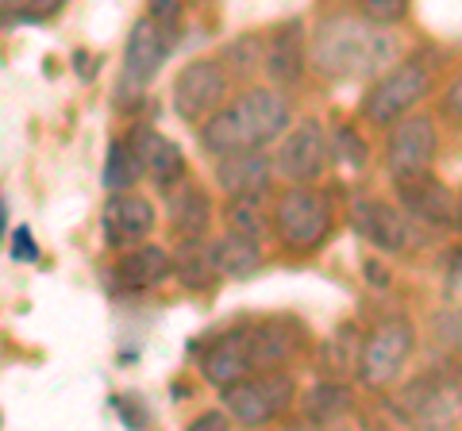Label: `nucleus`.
Instances as JSON below:
<instances>
[{
    "label": "nucleus",
    "instance_id": "b1692460",
    "mask_svg": "<svg viewBox=\"0 0 462 431\" xmlns=\"http://www.w3.org/2000/svg\"><path fill=\"white\" fill-rule=\"evenodd\" d=\"M212 251H216V270H220V281L227 278H251L263 270V247L243 235H224V239H212Z\"/></svg>",
    "mask_w": 462,
    "mask_h": 431
},
{
    "label": "nucleus",
    "instance_id": "6e6552de",
    "mask_svg": "<svg viewBox=\"0 0 462 431\" xmlns=\"http://www.w3.org/2000/svg\"><path fill=\"white\" fill-rule=\"evenodd\" d=\"M231 74L220 59H193L178 69L170 85V105L185 124H205L216 108L231 96Z\"/></svg>",
    "mask_w": 462,
    "mask_h": 431
},
{
    "label": "nucleus",
    "instance_id": "c85d7f7f",
    "mask_svg": "<svg viewBox=\"0 0 462 431\" xmlns=\"http://www.w3.org/2000/svg\"><path fill=\"white\" fill-rule=\"evenodd\" d=\"M358 5V16L370 20V23H382V27H393L409 16V5L412 0H355Z\"/></svg>",
    "mask_w": 462,
    "mask_h": 431
},
{
    "label": "nucleus",
    "instance_id": "4c0bfd02",
    "mask_svg": "<svg viewBox=\"0 0 462 431\" xmlns=\"http://www.w3.org/2000/svg\"><path fill=\"white\" fill-rule=\"evenodd\" d=\"M0 235H5V200H0Z\"/></svg>",
    "mask_w": 462,
    "mask_h": 431
},
{
    "label": "nucleus",
    "instance_id": "aec40b11",
    "mask_svg": "<svg viewBox=\"0 0 462 431\" xmlns=\"http://www.w3.org/2000/svg\"><path fill=\"white\" fill-rule=\"evenodd\" d=\"M112 278L132 293H151L173 278V254L166 247H158V243L143 239L135 247L120 251V262L112 266Z\"/></svg>",
    "mask_w": 462,
    "mask_h": 431
},
{
    "label": "nucleus",
    "instance_id": "5701e85b",
    "mask_svg": "<svg viewBox=\"0 0 462 431\" xmlns=\"http://www.w3.org/2000/svg\"><path fill=\"white\" fill-rule=\"evenodd\" d=\"M224 224L231 235H243L251 243H263L273 235L270 227V205H266V193H243V197H227L224 205Z\"/></svg>",
    "mask_w": 462,
    "mask_h": 431
},
{
    "label": "nucleus",
    "instance_id": "c756f323",
    "mask_svg": "<svg viewBox=\"0 0 462 431\" xmlns=\"http://www.w3.org/2000/svg\"><path fill=\"white\" fill-rule=\"evenodd\" d=\"M431 335H436V343H443V347L458 351L462 347V308L436 312V320H431Z\"/></svg>",
    "mask_w": 462,
    "mask_h": 431
},
{
    "label": "nucleus",
    "instance_id": "2eb2a0df",
    "mask_svg": "<svg viewBox=\"0 0 462 431\" xmlns=\"http://www.w3.org/2000/svg\"><path fill=\"white\" fill-rule=\"evenodd\" d=\"M393 189H397V205L420 227H451L455 224V193L447 189L431 170L393 181Z\"/></svg>",
    "mask_w": 462,
    "mask_h": 431
},
{
    "label": "nucleus",
    "instance_id": "cd10ccee",
    "mask_svg": "<svg viewBox=\"0 0 462 431\" xmlns=\"http://www.w3.org/2000/svg\"><path fill=\"white\" fill-rule=\"evenodd\" d=\"M328 154H331V162H339L343 170H363L366 166V139L355 132L351 124H343L336 127V135H328Z\"/></svg>",
    "mask_w": 462,
    "mask_h": 431
},
{
    "label": "nucleus",
    "instance_id": "a878e982",
    "mask_svg": "<svg viewBox=\"0 0 462 431\" xmlns=\"http://www.w3.org/2000/svg\"><path fill=\"white\" fill-rule=\"evenodd\" d=\"M263 50H266V35L263 32H247L239 39H231L227 47L220 50V62L231 74V81H254L263 74Z\"/></svg>",
    "mask_w": 462,
    "mask_h": 431
},
{
    "label": "nucleus",
    "instance_id": "2f4dec72",
    "mask_svg": "<svg viewBox=\"0 0 462 431\" xmlns=\"http://www.w3.org/2000/svg\"><path fill=\"white\" fill-rule=\"evenodd\" d=\"M69 0H23V8L16 12L20 23H42V20H54Z\"/></svg>",
    "mask_w": 462,
    "mask_h": 431
},
{
    "label": "nucleus",
    "instance_id": "20e7f679",
    "mask_svg": "<svg viewBox=\"0 0 462 431\" xmlns=\"http://www.w3.org/2000/svg\"><path fill=\"white\" fill-rule=\"evenodd\" d=\"M436 85V74L424 59H404V62H393L389 69H382L374 85L363 96V120L374 124V127H389L393 120H401L404 112H412L420 100L431 93Z\"/></svg>",
    "mask_w": 462,
    "mask_h": 431
},
{
    "label": "nucleus",
    "instance_id": "f257e3e1",
    "mask_svg": "<svg viewBox=\"0 0 462 431\" xmlns=\"http://www.w3.org/2000/svg\"><path fill=\"white\" fill-rule=\"evenodd\" d=\"M401 59L393 27L370 23L358 12H336L320 20L309 39V66L328 81H374Z\"/></svg>",
    "mask_w": 462,
    "mask_h": 431
},
{
    "label": "nucleus",
    "instance_id": "9b49d317",
    "mask_svg": "<svg viewBox=\"0 0 462 431\" xmlns=\"http://www.w3.org/2000/svg\"><path fill=\"white\" fill-rule=\"evenodd\" d=\"M416 347V332L412 324L404 320H385L370 332V339L363 343L358 351V381L370 385V390H389L401 373H404V362Z\"/></svg>",
    "mask_w": 462,
    "mask_h": 431
},
{
    "label": "nucleus",
    "instance_id": "0eeeda50",
    "mask_svg": "<svg viewBox=\"0 0 462 431\" xmlns=\"http://www.w3.org/2000/svg\"><path fill=\"white\" fill-rule=\"evenodd\" d=\"M397 412L420 427H455L462 420V378L447 370L420 373L397 393Z\"/></svg>",
    "mask_w": 462,
    "mask_h": 431
},
{
    "label": "nucleus",
    "instance_id": "423d86ee",
    "mask_svg": "<svg viewBox=\"0 0 462 431\" xmlns=\"http://www.w3.org/2000/svg\"><path fill=\"white\" fill-rule=\"evenodd\" d=\"M173 47V32H166L162 23H154L151 16H143L132 23L124 42V62H120V81H116V100H143L147 85L162 74V66L170 59Z\"/></svg>",
    "mask_w": 462,
    "mask_h": 431
},
{
    "label": "nucleus",
    "instance_id": "39448f33",
    "mask_svg": "<svg viewBox=\"0 0 462 431\" xmlns=\"http://www.w3.org/2000/svg\"><path fill=\"white\" fill-rule=\"evenodd\" d=\"M224 408L231 412V420L243 427H258L270 424L293 405L297 397V378L285 370H263V373H247V378L224 385Z\"/></svg>",
    "mask_w": 462,
    "mask_h": 431
},
{
    "label": "nucleus",
    "instance_id": "e433bc0d",
    "mask_svg": "<svg viewBox=\"0 0 462 431\" xmlns=\"http://www.w3.org/2000/svg\"><path fill=\"white\" fill-rule=\"evenodd\" d=\"M455 227H458V232H462V193L455 197Z\"/></svg>",
    "mask_w": 462,
    "mask_h": 431
},
{
    "label": "nucleus",
    "instance_id": "4be33fe9",
    "mask_svg": "<svg viewBox=\"0 0 462 431\" xmlns=\"http://www.w3.org/2000/svg\"><path fill=\"white\" fill-rule=\"evenodd\" d=\"M173 278H178V281H181V289H189V293H208L212 285L220 281L212 239L181 243V247L173 251Z\"/></svg>",
    "mask_w": 462,
    "mask_h": 431
},
{
    "label": "nucleus",
    "instance_id": "1a4fd4ad",
    "mask_svg": "<svg viewBox=\"0 0 462 431\" xmlns=\"http://www.w3.org/2000/svg\"><path fill=\"white\" fill-rule=\"evenodd\" d=\"M351 227L382 254H409V251L420 247V239H424L420 224H416L401 205H389V200H382V197L355 200Z\"/></svg>",
    "mask_w": 462,
    "mask_h": 431
},
{
    "label": "nucleus",
    "instance_id": "7c9ffc66",
    "mask_svg": "<svg viewBox=\"0 0 462 431\" xmlns=\"http://www.w3.org/2000/svg\"><path fill=\"white\" fill-rule=\"evenodd\" d=\"M147 16L154 23H162L166 32H178L185 16V0H147Z\"/></svg>",
    "mask_w": 462,
    "mask_h": 431
},
{
    "label": "nucleus",
    "instance_id": "412c9836",
    "mask_svg": "<svg viewBox=\"0 0 462 431\" xmlns=\"http://www.w3.org/2000/svg\"><path fill=\"white\" fill-rule=\"evenodd\" d=\"M200 373H205V381L216 385V390H224V385L247 378V373H251L247 327H236V332L216 335L205 347V354H200Z\"/></svg>",
    "mask_w": 462,
    "mask_h": 431
},
{
    "label": "nucleus",
    "instance_id": "f8f14e48",
    "mask_svg": "<svg viewBox=\"0 0 462 431\" xmlns=\"http://www.w3.org/2000/svg\"><path fill=\"white\" fill-rule=\"evenodd\" d=\"M331 162L328 154V132L320 127V120H300L289 124L285 135L278 139V151H273V174L285 178L289 185H309L324 174V166Z\"/></svg>",
    "mask_w": 462,
    "mask_h": 431
},
{
    "label": "nucleus",
    "instance_id": "9d476101",
    "mask_svg": "<svg viewBox=\"0 0 462 431\" xmlns=\"http://www.w3.org/2000/svg\"><path fill=\"white\" fill-rule=\"evenodd\" d=\"M439 154V127L424 112H404L401 120L389 124V139H385V170L389 178H412L436 166Z\"/></svg>",
    "mask_w": 462,
    "mask_h": 431
},
{
    "label": "nucleus",
    "instance_id": "473e14b6",
    "mask_svg": "<svg viewBox=\"0 0 462 431\" xmlns=\"http://www.w3.org/2000/svg\"><path fill=\"white\" fill-rule=\"evenodd\" d=\"M12 258H16V262H35V258H39L32 227H16V235H12Z\"/></svg>",
    "mask_w": 462,
    "mask_h": 431
},
{
    "label": "nucleus",
    "instance_id": "c9c22d12",
    "mask_svg": "<svg viewBox=\"0 0 462 431\" xmlns=\"http://www.w3.org/2000/svg\"><path fill=\"white\" fill-rule=\"evenodd\" d=\"M20 8H23V0H0V16H5V12H12V16H16Z\"/></svg>",
    "mask_w": 462,
    "mask_h": 431
},
{
    "label": "nucleus",
    "instance_id": "72a5a7b5",
    "mask_svg": "<svg viewBox=\"0 0 462 431\" xmlns=\"http://www.w3.org/2000/svg\"><path fill=\"white\" fill-rule=\"evenodd\" d=\"M443 116L462 124V74L451 85H447V93H443Z\"/></svg>",
    "mask_w": 462,
    "mask_h": 431
},
{
    "label": "nucleus",
    "instance_id": "dca6fc26",
    "mask_svg": "<svg viewBox=\"0 0 462 431\" xmlns=\"http://www.w3.org/2000/svg\"><path fill=\"white\" fill-rule=\"evenodd\" d=\"M309 66V42L300 32V20L278 23L273 32H266V50H263V74L270 78L273 89H297Z\"/></svg>",
    "mask_w": 462,
    "mask_h": 431
},
{
    "label": "nucleus",
    "instance_id": "ddd939ff",
    "mask_svg": "<svg viewBox=\"0 0 462 431\" xmlns=\"http://www.w3.org/2000/svg\"><path fill=\"white\" fill-rule=\"evenodd\" d=\"M127 147H132V154H135V162H139V170H143V178H147L158 193H166V189H173L181 178H189V166H185V154H181V147L173 139H166L162 132H154V127H147V124H139V127H132L127 132Z\"/></svg>",
    "mask_w": 462,
    "mask_h": 431
},
{
    "label": "nucleus",
    "instance_id": "bb28decb",
    "mask_svg": "<svg viewBox=\"0 0 462 431\" xmlns=\"http://www.w3.org/2000/svg\"><path fill=\"white\" fill-rule=\"evenodd\" d=\"M139 181H143V170L135 162L132 147H127L124 139H112L108 142V154H105V174H100L105 193H127V189H135Z\"/></svg>",
    "mask_w": 462,
    "mask_h": 431
},
{
    "label": "nucleus",
    "instance_id": "f704fd0d",
    "mask_svg": "<svg viewBox=\"0 0 462 431\" xmlns=\"http://www.w3.org/2000/svg\"><path fill=\"white\" fill-rule=\"evenodd\" d=\"M231 424H236V420H231V412H227V408H216V412H200L189 427H193V431H224V427H231Z\"/></svg>",
    "mask_w": 462,
    "mask_h": 431
},
{
    "label": "nucleus",
    "instance_id": "a211bd4d",
    "mask_svg": "<svg viewBox=\"0 0 462 431\" xmlns=\"http://www.w3.org/2000/svg\"><path fill=\"white\" fill-rule=\"evenodd\" d=\"M273 181V154L266 147H243L216 158V185L227 197L266 193Z\"/></svg>",
    "mask_w": 462,
    "mask_h": 431
},
{
    "label": "nucleus",
    "instance_id": "7ed1b4c3",
    "mask_svg": "<svg viewBox=\"0 0 462 431\" xmlns=\"http://www.w3.org/2000/svg\"><path fill=\"white\" fill-rule=\"evenodd\" d=\"M331 224H336L331 197L324 189H312V185H289L270 205L273 239H278L289 254L320 251L331 235Z\"/></svg>",
    "mask_w": 462,
    "mask_h": 431
},
{
    "label": "nucleus",
    "instance_id": "6ab92c4d",
    "mask_svg": "<svg viewBox=\"0 0 462 431\" xmlns=\"http://www.w3.org/2000/svg\"><path fill=\"white\" fill-rule=\"evenodd\" d=\"M300 324L297 320H263L247 327V351H251V373H263V370H285L293 362V354L300 351Z\"/></svg>",
    "mask_w": 462,
    "mask_h": 431
},
{
    "label": "nucleus",
    "instance_id": "f03ea898",
    "mask_svg": "<svg viewBox=\"0 0 462 431\" xmlns=\"http://www.w3.org/2000/svg\"><path fill=\"white\" fill-rule=\"evenodd\" d=\"M293 124V105L273 85H247L239 96L224 100L205 124H197L200 151L220 158L243 147H273Z\"/></svg>",
    "mask_w": 462,
    "mask_h": 431
},
{
    "label": "nucleus",
    "instance_id": "4468645a",
    "mask_svg": "<svg viewBox=\"0 0 462 431\" xmlns=\"http://www.w3.org/2000/svg\"><path fill=\"white\" fill-rule=\"evenodd\" d=\"M158 224L154 205L143 193L127 189V193H108L105 212H100V227H105V243L112 251H127L135 243L151 239Z\"/></svg>",
    "mask_w": 462,
    "mask_h": 431
},
{
    "label": "nucleus",
    "instance_id": "f3484780",
    "mask_svg": "<svg viewBox=\"0 0 462 431\" xmlns=\"http://www.w3.org/2000/svg\"><path fill=\"white\" fill-rule=\"evenodd\" d=\"M162 197H166V227H170L173 247H181V243H197V239H208V227H212V197L200 189V185H193L189 178H181Z\"/></svg>",
    "mask_w": 462,
    "mask_h": 431
},
{
    "label": "nucleus",
    "instance_id": "393cba45",
    "mask_svg": "<svg viewBox=\"0 0 462 431\" xmlns=\"http://www.w3.org/2000/svg\"><path fill=\"white\" fill-rule=\"evenodd\" d=\"M355 408V393L346 381L328 378L305 397V420L309 424H339L346 412Z\"/></svg>",
    "mask_w": 462,
    "mask_h": 431
}]
</instances>
